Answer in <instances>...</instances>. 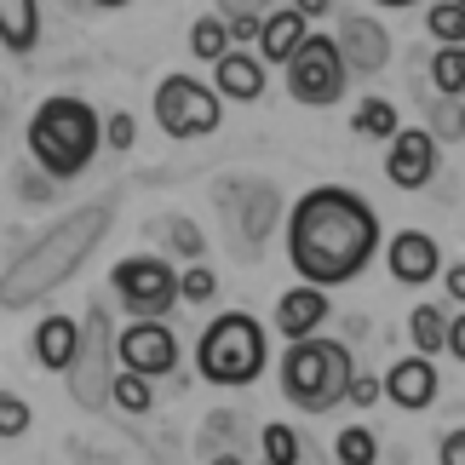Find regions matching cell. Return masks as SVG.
I'll list each match as a JSON object with an SVG mask.
<instances>
[{"label": "cell", "mask_w": 465, "mask_h": 465, "mask_svg": "<svg viewBox=\"0 0 465 465\" xmlns=\"http://www.w3.org/2000/svg\"><path fill=\"white\" fill-rule=\"evenodd\" d=\"M276 0H219V12L224 17H236V12H271Z\"/></svg>", "instance_id": "cell-39"}, {"label": "cell", "mask_w": 465, "mask_h": 465, "mask_svg": "<svg viewBox=\"0 0 465 465\" xmlns=\"http://www.w3.org/2000/svg\"><path fill=\"white\" fill-rule=\"evenodd\" d=\"M219 86L190 81V75H167L155 86V127L167 138H207L219 133Z\"/></svg>", "instance_id": "cell-8"}, {"label": "cell", "mask_w": 465, "mask_h": 465, "mask_svg": "<svg viewBox=\"0 0 465 465\" xmlns=\"http://www.w3.org/2000/svg\"><path fill=\"white\" fill-rule=\"evenodd\" d=\"M437 460H442V465H465V431H449V437H442Z\"/></svg>", "instance_id": "cell-38"}, {"label": "cell", "mask_w": 465, "mask_h": 465, "mask_svg": "<svg viewBox=\"0 0 465 465\" xmlns=\"http://www.w3.org/2000/svg\"><path fill=\"white\" fill-rule=\"evenodd\" d=\"M75 339H81V322L75 316H41L35 322V362H41L46 373H64L69 356H75Z\"/></svg>", "instance_id": "cell-19"}, {"label": "cell", "mask_w": 465, "mask_h": 465, "mask_svg": "<svg viewBox=\"0 0 465 465\" xmlns=\"http://www.w3.org/2000/svg\"><path fill=\"white\" fill-rule=\"evenodd\" d=\"M385 173L397 190H425L437 178V138L431 127H397L385 150Z\"/></svg>", "instance_id": "cell-12"}, {"label": "cell", "mask_w": 465, "mask_h": 465, "mask_svg": "<svg viewBox=\"0 0 465 465\" xmlns=\"http://www.w3.org/2000/svg\"><path fill=\"white\" fill-rule=\"evenodd\" d=\"M190 52H195V58H224V52H230V24H224V12L219 17H195V24H190Z\"/></svg>", "instance_id": "cell-25"}, {"label": "cell", "mask_w": 465, "mask_h": 465, "mask_svg": "<svg viewBox=\"0 0 465 465\" xmlns=\"http://www.w3.org/2000/svg\"><path fill=\"white\" fill-rule=\"evenodd\" d=\"M380 253V213H373L356 190L345 184H322L311 195H299L288 213V264L299 282L316 288H345L373 264Z\"/></svg>", "instance_id": "cell-1"}, {"label": "cell", "mask_w": 465, "mask_h": 465, "mask_svg": "<svg viewBox=\"0 0 465 465\" xmlns=\"http://www.w3.org/2000/svg\"><path fill=\"white\" fill-rule=\"evenodd\" d=\"M110 224H115V202H86L75 213H64V219H52L46 236H35L24 253L6 264V276H0V305L29 311V305H41L46 293H58L64 282L104 247Z\"/></svg>", "instance_id": "cell-2"}, {"label": "cell", "mask_w": 465, "mask_h": 465, "mask_svg": "<svg viewBox=\"0 0 465 465\" xmlns=\"http://www.w3.org/2000/svg\"><path fill=\"white\" fill-rule=\"evenodd\" d=\"M442 282H449V299H454V305H465V264H449Z\"/></svg>", "instance_id": "cell-40"}, {"label": "cell", "mask_w": 465, "mask_h": 465, "mask_svg": "<svg viewBox=\"0 0 465 465\" xmlns=\"http://www.w3.org/2000/svg\"><path fill=\"white\" fill-rule=\"evenodd\" d=\"M385 397L408 408V414H425V408L437 402V368H431V356L414 351V356H402L397 368L385 373Z\"/></svg>", "instance_id": "cell-16"}, {"label": "cell", "mask_w": 465, "mask_h": 465, "mask_svg": "<svg viewBox=\"0 0 465 465\" xmlns=\"http://www.w3.org/2000/svg\"><path fill=\"white\" fill-rule=\"evenodd\" d=\"M155 380L150 373H133V368H121L115 380H110V408H121V414H150L155 408Z\"/></svg>", "instance_id": "cell-21"}, {"label": "cell", "mask_w": 465, "mask_h": 465, "mask_svg": "<svg viewBox=\"0 0 465 465\" xmlns=\"http://www.w3.org/2000/svg\"><path fill=\"white\" fill-rule=\"evenodd\" d=\"M460 6H465V0H460Z\"/></svg>", "instance_id": "cell-44"}, {"label": "cell", "mask_w": 465, "mask_h": 465, "mask_svg": "<svg viewBox=\"0 0 465 465\" xmlns=\"http://www.w3.org/2000/svg\"><path fill=\"white\" fill-rule=\"evenodd\" d=\"M41 41V0H0V46L35 52Z\"/></svg>", "instance_id": "cell-20"}, {"label": "cell", "mask_w": 465, "mask_h": 465, "mask_svg": "<svg viewBox=\"0 0 465 465\" xmlns=\"http://www.w3.org/2000/svg\"><path fill=\"white\" fill-rule=\"evenodd\" d=\"M52 184H58V178H52V173H41V167L17 178V190H24V202H52Z\"/></svg>", "instance_id": "cell-36"}, {"label": "cell", "mask_w": 465, "mask_h": 465, "mask_svg": "<svg viewBox=\"0 0 465 465\" xmlns=\"http://www.w3.org/2000/svg\"><path fill=\"white\" fill-rule=\"evenodd\" d=\"M425 75H431V86H437V93H454V98H465V41H454V46H437V58L425 64Z\"/></svg>", "instance_id": "cell-22"}, {"label": "cell", "mask_w": 465, "mask_h": 465, "mask_svg": "<svg viewBox=\"0 0 465 465\" xmlns=\"http://www.w3.org/2000/svg\"><path fill=\"white\" fill-rule=\"evenodd\" d=\"M442 351H449L454 362H465V311L449 316V339H442Z\"/></svg>", "instance_id": "cell-37"}, {"label": "cell", "mask_w": 465, "mask_h": 465, "mask_svg": "<svg viewBox=\"0 0 465 465\" xmlns=\"http://www.w3.org/2000/svg\"><path fill=\"white\" fill-rule=\"evenodd\" d=\"M408 339H414V351L437 356V351H442V339H449V316H442L437 305H420L414 316H408Z\"/></svg>", "instance_id": "cell-24"}, {"label": "cell", "mask_w": 465, "mask_h": 465, "mask_svg": "<svg viewBox=\"0 0 465 465\" xmlns=\"http://www.w3.org/2000/svg\"><path fill=\"white\" fill-rule=\"evenodd\" d=\"M259 449H264V460L271 465H299V431H288V425H264L259 431Z\"/></svg>", "instance_id": "cell-29"}, {"label": "cell", "mask_w": 465, "mask_h": 465, "mask_svg": "<svg viewBox=\"0 0 465 465\" xmlns=\"http://www.w3.org/2000/svg\"><path fill=\"white\" fill-rule=\"evenodd\" d=\"M333 41H339V58H345L351 75H380L391 64V35L380 17H345Z\"/></svg>", "instance_id": "cell-13"}, {"label": "cell", "mask_w": 465, "mask_h": 465, "mask_svg": "<svg viewBox=\"0 0 465 465\" xmlns=\"http://www.w3.org/2000/svg\"><path fill=\"white\" fill-rule=\"evenodd\" d=\"M385 397V380H373V373H351V385H345V408H373Z\"/></svg>", "instance_id": "cell-33"}, {"label": "cell", "mask_w": 465, "mask_h": 465, "mask_svg": "<svg viewBox=\"0 0 465 465\" xmlns=\"http://www.w3.org/2000/svg\"><path fill=\"white\" fill-rule=\"evenodd\" d=\"M333 454L345 460V465H373V460H380V437L362 431V425H345L339 442H333Z\"/></svg>", "instance_id": "cell-28"}, {"label": "cell", "mask_w": 465, "mask_h": 465, "mask_svg": "<svg viewBox=\"0 0 465 465\" xmlns=\"http://www.w3.org/2000/svg\"><path fill=\"white\" fill-rule=\"evenodd\" d=\"M282 69H288L293 104H305V110H328V104H339L351 93V69L339 58V41H328V35H305Z\"/></svg>", "instance_id": "cell-7"}, {"label": "cell", "mask_w": 465, "mask_h": 465, "mask_svg": "<svg viewBox=\"0 0 465 465\" xmlns=\"http://www.w3.org/2000/svg\"><path fill=\"white\" fill-rule=\"evenodd\" d=\"M425 121H431V138H465V98L437 93L425 104Z\"/></svg>", "instance_id": "cell-26"}, {"label": "cell", "mask_w": 465, "mask_h": 465, "mask_svg": "<svg viewBox=\"0 0 465 465\" xmlns=\"http://www.w3.org/2000/svg\"><path fill=\"white\" fill-rule=\"evenodd\" d=\"M328 288H316V282H299V288L282 293V305H276V333L282 339H305V333H322L328 328Z\"/></svg>", "instance_id": "cell-15"}, {"label": "cell", "mask_w": 465, "mask_h": 465, "mask_svg": "<svg viewBox=\"0 0 465 465\" xmlns=\"http://www.w3.org/2000/svg\"><path fill=\"white\" fill-rule=\"evenodd\" d=\"M425 35H437V46L465 41V6L460 0H437V6L425 12Z\"/></svg>", "instance_id": "cell-27"}, {"label": "cell", "mask_w": 465, "mask_h": 465, "mask_svg": "<svg viewBox=\"0 0 465 465\" xmlns=\"http://www.w3.org/2000/svg\"><path fill=\"white\" fill-rule=\"evenodd\" d=\"M305 35H311V17L299 12L293 0H288V6H271V12H264V29H259V58L282 69V64L299 52V41H305Z\"/></svg>", "instance_id": "cell-18"}, {"label": "cell", "mask_w": 465, "mask_h": 465, "mask_svg": "<svg viewBox=\"0 0 465 465\" xmlns=\"http://www.w3.org/2000/svg\"><path fill=\"white\" fill-rule=\"evenodd\" d=\"M373 6H420V0H373Z\"/></svg>", "instance_id": "cell-42"}, {"label": "cell", "mask_w": 465, "mask_h": 465, "mask_svg": "<svg viewBox=\"0 0 465 465\" xmlns=\"http://www.w3.org/2000/svg\"><path fill=\"white\" fill-rule=\"evenodd\" d=\"M224 24H230V46H259L264 12H236V17H224Z\"/></svg>", "instance_id": "cell-35"}, {"label": "cell", "mask_w": 465, "mask_h": 465, "mask_svg": "<svg viewBox=\"0 0 465 465\" xmlns=\"http://www.w3.org/2000/svg\"><path fill=\"white\" fill-rule=\"evenodd\" d=\"M264 69H271L264 58L230 46L224 58H213V86H219V98H230V104H259L264 98Z\"/></svg>", "instance_id": "cell-17"}, {"label": "cell", "mask_w": 465, "mask_h": 465, "mask_svg": "<svg viewBox=\"0 0 465 465\" xmlns=\"http://www.w3.org/2000/svg\"><path fill=\"white\" fill-rule=\"evenodd\" d=\"M167 242H173V253H184V259H202V247H207L190 219H167Z\"/></svg>", "instance_id": "cell-32"}, {"label": "cell", "mask_w": 465, "mask_h": 465, "mask_svg": "<svg viewBox=\"0 0 465 465\" xmlns=\"http://www.w3.org/2000/svg\"><path fill=\"white\" fill-rule=\"evenodd\" d=\"M86 6H127V0H86Z\"/></svg>", "instance_id": "cell-43"}, {"label": "cell", "mask_w": 465, "mask_h": 465, "mask_svg": "<svg viewBox=\"0 0 465 465\" xmlns=\"http://www.w3.org/2000/svg\"><path fill=\"white\" fill-rule=\"evenodd\" d=\"M110 288L121 299V311H133V316H167L178 305V271L167 259H155V253L121 259L110 271Z\"/></svg>", "instance_id": "cell-9"}, {"label": "cell", "mask_w": 465, "mask_h": 465, "mask_svg": "<svg viewBox=\"0 0 465 465\" xmlns=\"http://www.w3.org/2000/svg\"><path fill=\"white\" fill-rule=\"evenodd\" d=\"M351 351L339 339H288V356H282V397L305 414H328V408H345V385H351Z\"/></svg>", "instance_id": "cell-4"}, {"label": "cell", "mask_w": 465, "mask_h": 465, "mask_svg": "<svg viewBox=\"0 0 465 465\" xmlns=\"http://www.w3.org/2000/svg\"><path fill=\"white\" fill-rule=\"evenodd\" d=\"M69 380V397H75V408H86V414H98V408H110V380H115V322L110 311L86 305L81 316V339H75V356H69L64 368Z\"/></svg>", "instance_id": "cell-6"}, {"label": "cell", "mask_w": 465, "mask_h": 465, "mask_svg": "<svg viewBox=\"0 0 465 465\" xmlns=\"http://www.w3.org/2000/svg\"><path fill=\"white\" fill-rule=\"evenodd\" d=\"M29 431V402L17 391H0V442H17Z\"/></svg>", "instance_id": "cell-30"}, {"label": "cell", "mask_w": 465, "mask_h": 465, "mask_svg": "<svg viewBox=\"0 0 465 465\" xmlns=\"http://www.w3.org/2000/svg\"><path fill=\"white\" fill-rule=\"evenodd\" d=\"M115 362L133 373H150V380H167L178 373V339L167 328V316H138L133 328L115 333Z\"/></svg>", "instance_id": "cell-11"}, {"label": "cell", "mask_w": 465, "mask_h": 465, "mask_svg": "<svg viewBox=\"0 0 465 465\" xmlns=\"http://www.w3.org/2000/svg\"><path fill=\"white\" fill-rule=\"evenodd\" d=\"M98 144H104V121L81 98H46L29 115V161L41 173H52L58 184H69V178H81L93 167Z\"/></svg>", "instance_id": "cell-3"}, {"label": "cell", "mask_w": 465, "mask_h": 465, "mask_svg": "<svg viewBox=\"0 0 465 465\" xmlns=\"http://www.w3.org/2000/svg\"><path fill=\"white\" fill-rule=\"evenodd\" d=\"M213 293H219V276H213L207 264H195V259H190V271L178 276V299H190V305H207Z\"/></svg>", "instance_id": "cell-31"}, {"label": "cell", "mask_w": 465, "mask_h": 465, "mask_svg": "<svg viewBox=\"0 0 465 465\" xmlns=\"http://www.w3.org/2000/svg\"><path fill=\"white\" fill-rule=\"evenodd\" d=\"M104 144H110V150H133L138 144V121L127 110H115L110 121H104Z\"/></svg>", "instance_id": "cell-34"}, {"label": "cell", "mask_w": 465, "mask_h": 465, "mask_svg": "<svg viewBox=\"0 0 465 465\" xmlns=\"http://www.w3.org/2000/svg\"><path fill=\"white\" fill-rule=\"evenodd\" d=\"M385 264L402 288H425L431 276H442V247H437V236H425V230H402V236L385 242Z\"/></svg>", "instance_id": "cell-14"}, {"label": "cell", "mask_w": 465, "mask_h": 465, "mask_svg": "<svg viewBox=\"0 0 465 465\" xmlns=\"http://www.w3.org/2000/svg\"><path fill=\"white\" fill-rule=\"evenodd\" d=\"M293 6L305 12V17H328V6H333V0H293Z\"/></svg>", "instance_id": "cell-41"}, {"label": "cell", "mask_w": 465, "mask_h": 465, "mask_svg": "<svg viewBox=\"0 0 465 465\" xmlns=\"http://www.w3.org/2000/svg\"><path fill=\"white\" fill-rule=\"evenodd\" d=\"M219 207L230 213V242H236L242 253H259L264 236H271L276 219H282V195H276V184H264V178L219 184Z\"/></svg>", "instance_id": "cell-10"}, {"label": "cell", "mask_w": 465, "mask_h": 465, "mask_svg": "<svg viewBox=\"0 0 465 465\" xmlns=\"http://www.w3.org/2000/svg\"><path fill=\"white\" fill-rule=\"evenodd\" d=\"M195 373L207 385H224V391H242L264 373V328L253 316L230 311L219 316L213 328L195 339Z\"/></svg>", "instance_id": "cell-5"}, {"label": "cell", "mask_w": 465, "mask_h": 465, "mask_svg": "<svg viewBox=\"0 0 465 465\" xmlns=\"http://www.w3.org/2000/svg\"><path fill=\"white\" fill-rule=\"evenodd\" d=\"M351 127L362 138H385V144H391V133H397V104H391V98H362L356 115H351Z\"/></svg>", "instance_id": "cell-23"}]
</instances>
